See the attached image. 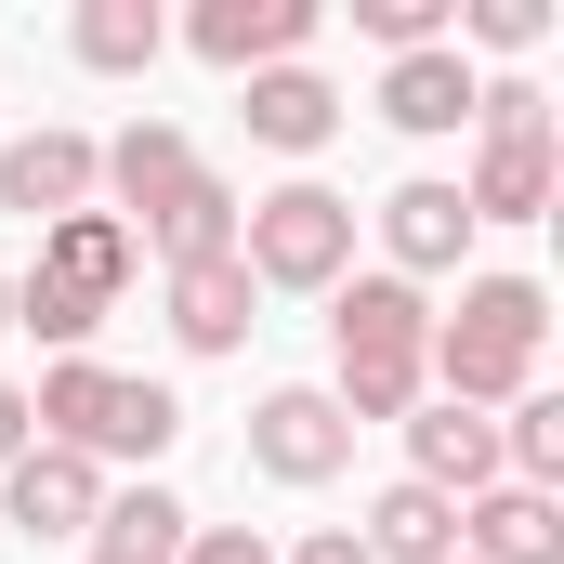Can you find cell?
I'll return each mask as SVG.
<instances>
[{"label": "cell", "mask_w": 564, "mask_h": 564, "mask_svg": "<svg viewBox=\"0 0 564 564\" xmlns=\"http://www.w3.org/2000/svg\"><path fill=\"white\" fill-rule=\"evenodd\" d=\"M539 341H552V289L539 276H473L459 315H433L421 381H446V408H512L539 381Z\"/></svg>", "instance_id": "6da1fadb"}, {"label": "cell", "mask_w": 564, "mask_h": 564, "mask_svg": "<svg viewBox=\"0 0 564 564\" xmlns=\"http://www.w3.org/2000/svg\"><path fill=\"white\" fill-rule=\"evenodd\" d=\"M328 341H341V421H408L433 355V302L408 276H341L328 289Z\"/></svg>", "instance_id": "7a4b0ae2"}, {"label": "cell", "mask_w": 564, "mask_h": 564, "mask_svg": "<svg viewBox=\"0 0 564 564\" xmlns=\"http://www.w3.org/2000/svg\"><path fill=\"white\" fill-rule=\"evenodd\" d=\"M119 289H132V224L119 210H66V224H40V263L13 276V328H40V341L79 355Z\"/></svg>", "instance_id": "3957f363"}, {"label": "cell", "mask_w": 564, "mask_h": 564, "mask_svg": "<svg viewBox=\"0 0 564 564\" xmlns=\"http://www.w3.org/2000/svg\"><path fill=\"white\" fill-rule=\"evenodd\" d=\"M26 421H40V446H79V459H158V446L184 433V408H171L158 381H119V368L66 355V368L26 394Z\"/></svg>", "instance_id": "277c9868"}, {"label": "cell", "mask_w": 564, "mask_h": 564, "mask_svg": "<svg viewBox=\"0 0 564 564\" xmlns=\"http://www.w3.org/2000/svg\"><path fill=\"white\" fill-rule=\"evenodd\" d=\"M237 263H250V289H341L355 276V197H328V184L250 197L237 210Z\"/></svg>", "instance_id": "5b68a950"}, {"label": "cell", "mask_w": 564, "mask_h": 564, "mask_svg": "<svg viewBox=\"0 0 564 564\" xmlns=\"http://www.w3.org/2000/svg\"><path fill=\"white\" fill-rule=\"evenodd\" d=\"M473 119H486V144H473L459 210H473V224H539V210H552V106H539L525 79H486Z\"/></svg>", "instance_id": "8992f818"}, {"label": "cell", "mask_w": 564, "mask_h": 564, "mask_svg": "<svg viewBox=\"0 0 564 564\" xmlns=\"http://www.w3.org/2000/svg\"><path fill=\"white\" fill-rule=\"evenodd\" d=\"M250 459H263L276 486H328V473L355 459L341 394H315V381H302V394H263V408H250Z\"/></svg>", "instance_id": "52a82bcc"}, {"label": "cell", "mask_w": 564, "mask_h": 564, "mask_svg": "<svg viewBox=\"0 0 564 564\" xmlns=\"http://www.w3.org/2000/svg\"><path fill=\"white\" fill-rule=\"evenodd\" d=\"M184 40H197L210 66L263 79V66H302V40H315V0H197V13H184Z\"/></svg>", "instance_id": "ba28073f"}, {"label": "cell", "mask_w": 564, "mask_h": 564, "mask_svg": "<svg viewBox=\"0 0 564 564\" xmlns=\"http://www.w3.org/2000/svg\"><path fill=\"white\" fill-rule=\"evenodd\" d=\"M93 184H106V144H93V132H26V144H0V210H26V224L93 210Z\"/></svg>", "instance_id": "9c48e42d"}, {"label": "cell", "mask_w": 564, "mask_h": 564, "mask_svg": "<svg viewBox=\"0 0 564 564\" xmlns=\"http://www.w3.org/2000/svg\"><path fill=\"white\" fill-rule=\"evenodd\" d=\"M408 459H421L408 486H433V499H486L499 486V421L433 394V408H408Z\"/></svg>", "instance_id": "30bf717a"}, {"label": "cell", "mask_w": 564, "mask_h": 564, "mask_svg": "<svg viewBox=\"0 0 564 564\" xmlns=\"http://www.w3.org/2000/svg\"><path fill=\"white\" fill-rule=\"evenodd\" d=\"M0 499H13V525H26V539H79V525L106 512V473H93L79 446H26V459L0 473Z\"/></svg>", "instance_id": "8fae6325"}, {"label": "cell", "mask_w": 564, "mask_h": 564, "mask_svg": "<svg viewBox=\"0 0 564 564\" xmlns=\"http://www.w3.org/2000/svg\"><path fill=\"white\" fill-rule=\"evenodd\" d=\"M381 250H394V276L421 289V276H446V263H459V250H473V210H459V184H394V197H381Z\"/></svg>", "instance_id": "7c38bea8"}, {"label": "cell", "mask_w": 564, "mask_h": 564, "mask_svg": "<svg viewBox=\"0 0 564 564\" xmlns=\"http://www.w3.org/2000/svg\"><path fill=\"white\" fill-rule=\"evenodd\" d=\"M250 302H263V289H250L237 250H224V263H184V276H171V341H184V355H237V341L263 328Z\"/></svg>", "instance_id": "4fadbf2b"}, {"label": "cell", "mask_w": 564, "mask_h": 564, "mask_svg": "<svg viewBox=\"0 0 564 564\" xmlns=\"http://www.w3.org/2000/svg\"><path fill=\"white\" fill-rule=\"evenodd\" d=\"M459 564H564V512L539 486H486L459 512Z\"/></svg>", "instance_id": "5bb4252c"}, {"label": "cell", "mask_w": 564, "mask_h": 564, "mask_svg": "<svg viewBox=\"0 0 564 564\" xmlns=\"http://www.w3.org/2000/svg\"><path fill=\"white\" fill-rule=\"evenodd\" d=\"M237 210H250L237 184H210V171H184V184H171V197L144 210V250H158L171 276H184V263H224V250H237Z\"/></svg>", "instance_id": "9a60e30c"}, {"label": "cell", "mask_w": 564, "mask_h": 564, "mask_svg": "<svg viewBox=\"0 0 564 564\" xmlns=\"http://www.w3.org/2000/svg\"><path fill=\"white\" fill-rule=\"evenodd\" d=\"M237 119H250V144H276V158H315V144L341 132V93H328L315 66H263Z\"/></svg>", "instance_id": "2e32d148"}, {"label": "cell", "mask_w": 564, "mask_h": 564, "mask_svg": "<svg viewBox=\"0 0 564 564\" xmlns=\"http://www.w3.org/2000/svg\"><path fill=\"white\" fill-rule=\"evenodd\" d=\"M473 66H459V40H433V53H394V79H381V119L394 132H459L473 119Z\"/></svg>", "instance_id": "e0dca14e"}, {"label": "cell", "mask_w": 564, "mask_h": 564, "mask_svg": "<svg viewBox=\"0 0 564 564\" xmlns=\"http://www.w3.org/2000/svg\"><path fill=\"white\" fill-rule=\"evenodd\" d=\"M355 539H368V564H446V552H459V499H433V486H394V499H381Z\"/></svg>", "instance_id": "ac0fdd59"}, {"label": "cell", "mask_w": 564, "mask_h": 564, "mask_svg": "<svg viewBox=\"0 0 564 564\" xmlns=\"http://www.w3.org/2000/svg\"><path fill=\"white\" fill-rule=\"evenodd\" d=\"M93 564H184V499L171 486H132L93 512Z\"/></svg>", "instance_id": "d6986e66"}, {"label": "cell", "mask_w": 564, "mask_h": 564, "mask_svg": "<svg viewBox=\"0 0 564 564\" xmlns=\"http://www.w3.org/2000/svg\"><path fill=\"white\" fill-rule=\"evenodd\" d=\"M184 171H197V144L171 132V119H132V132L106 144V184H119V197H132V210H158V197H171V184H184Z\"/></svg>", "instance_id": "ffe728a7"}, {"label": "cell", "mask_w": 564, "mask_h": 564, "mask_svg": "<svg viewBox=\"0 0 564 564\" xmlns=\"http://www.w3.org/2000/svg\"><path fill=\"white\" fill-rule=\"evenodd\" d=\"M158 0H79V66H106V79H132V66H158Z\"/></svg>", "instance_id": "44dd1931"}, {"label": "cell", "mask_w": 564, "mask_h": 564, "mask_svg": "<svg viewBox=\"0 0 564 564\" xmlns=\"http://www.w3.org/2000/svg\"><path fill=\"white\" fill-rule=\"evenodd\" d=\"M355 26H368L381 53H433V40H446L459 13H446V0H355Z\"/></svg>", "instance_id": "7402d4cb"}, {"label": "cell", "mask_w": 564, "mask_h": 564, "mask_svg": "<svg viewBox=\"0 0 564 564\" xmlns=\"http://www.w3.org/2000/svg\"><path fill=\"white\" fill-rule=\"evenodd\" d=\"M459 26H473V40H486V53H525V40H539V26H552V0H473V13H459Z\"/></svg>", "instance_id": "603a6c76"}, {"label": "cell", "mask_w": 564, "mask_h": 564, "mask_svg": "<svg viewBox=\"0 0 564 564\" xmlns=\"http://www.w3.org/2000/svg\"><path fill=\"white\" fill-rule=\"evenodd\" d=\"M184 564H276L250 525H184Z\"/></svg>", "instance_id": "cb8c5ba5"}, {"label": "cell", "mask_w": 564, "mask_h": 564, "mask_svg": "<svg viewBox=\"0 0 564 564\" xmlns=\"http://www.w3.org/2000/svg\"><path fill=\"white\" fill-rule=\"evenodd\" d=\"M276 564H368V539H355V525H315V539H302V552H276Z\"/></svg>", "instance_id": "d4e9b609"}, {"label": "cell", "mask_w": 564, "mask_h": 564, "mask_svg": "<svg viewBox=\"0 0 564 564\" xmlns=\"http://www.w3.org/2000/svg\"><path fill=\"white\" fill-rule=\"evenodd\" d=\"M26 446H40V421H26V394H13V381H0V473H13V459H26Z\"/></svg>", "instance_id": "484cf974"}, {"label": "cell", "mask_w": 564, "mask_h": 564, "mask_svg": "<svg viewBox=\"0 0 564 564\" xmlns=\"http://www.w3.org/2000/svg\"><path fill=\"white\" fill-rule=\"evenodd\" d=\"M0 328H13V276H0Z\"/></svg>", "instance_id": "4316f807"}, {"label": "cell", "mask_w": 564, "mask_h": 564, "mask_svg": "<svg viewBox=\"0 0 564 564\" xmlns=\"http://www.w3.org/2000/svg\"><path fill=\"white\" fill-rule=\"evenodd\" d=\"M446 564H459V552H446Z\"/></svg>", "instance_id": "83f0119b"}]
</instances>
